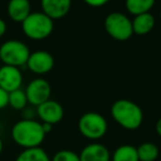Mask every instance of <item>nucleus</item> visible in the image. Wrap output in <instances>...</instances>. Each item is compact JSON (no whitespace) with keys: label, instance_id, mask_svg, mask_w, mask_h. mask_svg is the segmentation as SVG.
Returning <instances> with one entry per match:
<instances>
[{"label":"nucleus","instance_id":"f257e3e1","mask_svg":"<svg viewBox=\"0 0 161 161\" xmlns=\"http://www.w3.org/2000/svg\"><path fill=\"white\" fill-rule=\"evenodd\" d=\"M11 138L23 149L40 147L45 138L42 123L27 118L17 121L11 128Z\"/></svg>","mask_w":161,"mask_h":161},{"label":"nucleus","instance_id":"f03ea898","mask_svg":"<svg viewBox=\"0 0 161 161\" xmlns=\"http://www.w3.org/2000/svg\"><path fill=\"white\" fill-rule=\"evenodd\" d=\"M112 117L120 127L127 130H136L143 121L141 107L129 99H118L110 108Z\"/></svg>","mask_w":161,"mask_h":161},{"label":"nucleus","instance_id":"7ed1b4c3","mask_svg":"<svg viewBox=\"0 0 161 161\" xmlns=\"http://www.w3.org/2000/svg\"><path fill=\"white\" fill-rule=\"evenodd\" d=\"M21 29L25 36L31 40H44L53 32L54 20L42 11L31 12L21 23Z\"/></svg>","mask_w":161,"mask_h":161},{"label":"nucleus","instance_id":"20e7f679","mask_svg":"<svg viewBox=\"0 0 161 161\" xmlns=\"http://www.w3.org/2000/svg\"><path fill=\"white\" fill-rule=\"evenodd\" d=\"M29 47L25 42L16 39L7 40L0 45V61L5 65L22 67L27 65L30 56Z\"/></svg>","mask_w":161,"mask_h":161},{"label":"nucleus","instance_id":"39448f33","mask_svg":"<svg viewBox=\"0 0 161 161\" xmlns=\"http://www.w3.org/2000/svg\"><path fill=\"white\" fill-rule=\"evenodd\" d=\"M77 126L80 135L90 140H98L103 138L108 129L105 117L95 112H88L82 115Z\"/></svg>","mask_w":161,"mask_h":161},{"label":"nucleus","instance_id":"423d86ee","mask_svg":"<svg viewBox=\"0 0 161 161\" xmlns=\"http://www.w3.org/2000/svg\"><path fill=\"white\" fill-rule=\"evenodd\" d=\"M107 34L117 41H127L134 34L131 20L121 12H112L107 14L104 21Z\"/></svg>","mask_w":161,"mask_h":161},{"label":"nucleus","instance_id":"0eeeda50","mask_svg":"<svg viewBox=\"0 0 161 161\" xmlns=\"http://www.w3.org/2000/svg\"><path fill=\"white\" fill-rule=\"evenodd\" d=\"M28 103L32 106L38 107L44 102L49 101L51 97L52 88L50 83L44 78H34L25 87Z\"/></svg>","mask_w":161,"mask_h":161},{"label":"nucleus","instance_id":"6e6552de","mask_svg":"<svg viewBox=\"0 0 161 161\" xmlns=\"http://www.w3.org/2000/svg\"><path fill=\"white\" fill-rule=\"evenodd\" d=\"M25 66L34 74L44 75L52 71L54 67V58L50 52L44 50H38L30 53Z\"/></svg>","mask_w":161,"mask_h":161},{"label":"nucleus","instance_id":"1a4fd4ad","mask_svg":"<svg viewBox=\"0 0 161 161\" xmlns=\"http://www.w3.org/2000/svg\"><path fill=\"white\" fill-rule=\"evenodd\" d=\"M23 75L20 67L3 64L0 66V87L8 93L19 90L22 86Z\"/></svg>","mask_w":161,"mask_h":161},{"label":"nucleus","instance_id":"9d476101","mask_svg":"<svg viewBox=\"0 0 161 161\" xmlns=\"http://www.w3.org/2000/svg\"><path fill=\"white\" fill-rule=\"evenodd\" d=\"M36 114H38L41 123L55 125L63 119L64 109L58 102L49 99L36 107Z\"/></svg>","mask_w":161,"mask_h":161},{"label":"nucleus","instance_id":"9b49d317","mask_svg":"<svg viewBox=\"0 0 161 161\" xmlns=\"http://www.w3.org/2000/svg\"><path fill=\"white\" fill-rule=\"evenodd\" d=\"M72 0H41L42 12L52 20H60L69 14Z\"/></svg>","mask_w":161,"mask_h":161},{"label":"nucleus","instance_id":"f8f14e48","mask_svg":"<svg viewBox=\"0 0 161 161\" xmlns=\"http://www.w3.org/2000/svg\"><path fill=\"white\" fill-rule=\"evenodd\" d=\"M78 156L80 161H110L109 150L98 142L90 143L84 147Z\"/></svg>","mask_w":161,"mask_h":161},{"label":"nucleus","instance_id":"ddd939ff","mask_svg":"<svg viewBox=\"0 0 161 161\" xmlns=\"http://www.w3.org/2000/svg\"><path fill=\"white\" fill-rule=\"evenodd\" d=\"M31 12L30 0H9L7 5L8 17L14 22L22 23Z\"/></svg>","mask_w":161,"mask_h":161},{"label":"nucleus","instance_id":"4468645a","mask_svg":"<svg viewBox=\"0 0 161 161\" xmlns=\"http://www.w3.org/2000/svg\"><path fill=\"white\" fill-rule=\"evenodd\" d=\"M131 25L134 34L146 36L153 30L154 25H156V19L150 12H146V14L135 16V18L131 20Z\"/></svg>","mask_w":161,"mask_h":161},{"label":"nucleus","instance_id":"2eb2a0df","mask_svg":"<svg viewBox=\"0 0 161 161\" xmlns=\"http://www.w3.org/2000/svg\"><path fill=\"white\" fill-rule=\"evenodd\" d=\"M156 0H126L125 6L127 11L132 16L150 12L153 8Z\"/></svg>","mask_w":161,"mask_h":161},{"label":"nucleus","instance_id":"dca6fc26","mask_svg":"<svg viewBox=\"0 0 161 161\" xmlns=\"http://www.w3.org/2000/svg\"><path fill=\"white\" fill-rule=\"evenodd\" d=\"M112 161H139L137 148L131 145L119 146L110 157Z\"/></svg>","mask_w":161,"mask_h":161},{"label":"nucleus","instance_id":"f3484780","mask_svg":"<svg viewBox=\"0 0 161 161\" xmlns=\"http://www.w3.org/2000/svg\"><path fill=\"white\" fill-rule=\"evenodd\" d=\"M16 161H51L49 154L41 147L23 149L17 157Z\"/></svg>","mask_w":161,"mask_h":161},{"label":"nucleus","instance_id":"a211bd4d","mask_svg":"<svg viewBox=\"0 0 161 161\" xmlns=\"http://www.w3.org/2000/svg\"><path fill=\"white\" fill-rule=\"evenodd\" d=\"M139 161H156L159 157V148L153 142H142L137 147Z\"/></svg>","mask_w":161,"mask_h":161},{"label":"nucleus","instance_id":"6ab92c4d","mask_svg":"<svg viewBox=\"0 0 161 161\" xmlns=\"http://www.w3.org/2000/svg\"><path fill=\"white\" fill-rule=\"evenodd\" d=\"M25 92L21 88L9 93V106L14 110H25L28 105Z\"/></svg>","mask_w":161,"mask_h":161},{"label":"nucleus","instance_id":"aec40b11","mask_svg":"<svg viewBox=\"0 0 161 161\" xmlns=\"http://www.w3.org/2000/svg\"><path fill=\"white\" fill-rule=\"evenodd\" d=\"M51 161H80V156L72 150H60L53 156Z\"/></svg>","mask_w":161,"mask_h":161},{"label":"nucleus","instance_id":"412c9836","mask_svg":"<svg viewBox=\"0 0 161 161\" xmlns=\"http://www.w3.org/2000/svg\"><path fill=\"white\" fill-rule=\"evenodd\" d=\"M9 106V93L0 87V110Z\"/></svg>","mask_w":161,"mask_h":161},{"label":"nucleus","instance_id":"4be33fe9","mask_svg":"<svg viewBox=\"0 0 161 161\" xmlns=\"http://www.w3.org/2000/svg\"><path fill=\"white\" fill-rule=\"evenodd\" d=\"M84 1H85L88 6H91V7L98 8V7H102V6H105L109 0H84Z\"/></svg>","mask_w":161,"mask_h":161},{"label":"nucleus","instance_id":"5701e85b","mask_svg":"<svg viewBox=\"0 0 161 161\" xmlns=\"http://www.w3.org/2000/svg\"><path fill=\"white\" fill-rule=\"evenodd\" d=\"M7 23L3 19L0 18V38H3L7 32Z\"/></svg>","mask_w":161,"mask_h":161},{"label":"nucleus","instance_id":"b1692460","mask_svg":"<svg viewBox=\"0 0 161 161\" xmlns=\"http://www.w3.org/2000/svg\"><path fill=\"white\" fill-rule=\"evenodd\" d=\"M42 127H43V130H44L45 135H47V134H49V132H51L52 128H53V125L47 124V123H42Z\"/></svg>","mask_w":161,"mask_h":161},{"label":"nucleus","instance_id":"393cba45","mask_svg":"<svg viewBox=\"0 0 161 161\" xmlns=\"http://www.w3.org/2000/svg\"><path fill=\"white\" fill-rule=\"evenodd\" d=\"M156 131H157V134H158V136L161 138V117L158 119V121H157V124H156Z\"/></svg>","mask_w":161,"mask_h":161},{"label":"nucleus","instance_id":"a878e982","mask_svg":"<svg viewBox=\"0 0 161 161\" xmlns=\"http://www.w3.org/2000/svg\"><path fill=\"white\" fill-rule=\"evenodd\" d=\"M3 150V139H1V137H0V154H1Z\"/></svg>","mask_w":161,"mask_h":161},{"label":"nucleus","instance_id":"bb28decb","mask_svg":"<svg viewBox=\"0 0 161 161\" xmlns=\"http://www.w3.org/2000/svg\"><path fill=\"white\" fill-rule=\"evenodd\" d=\"M160 19H161V10H160Z\"/></svg>","mask_w":161,"mask_h":161}]
</instances>
